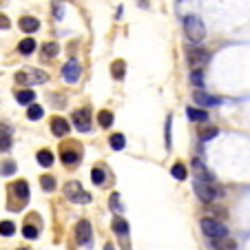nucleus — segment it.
<instances>
[{
  "label": "nucleus",
  "instance_id": "obj_1",
  "mask_svg": "<svg viewBox=\"0 0 250 250\" xmlns=\"http://www.w3.org/2000/svg\"><path fill=\"white\" fill-rule=\"evenodd\" d=\"M184 31L186 38L193 40V42H202L206 38V27H204L202 18L199 16H186L184 18Z\"/></svg>",
  "mask_w": 250,
  "mask_h": 250
},
{
  "label": "nucleus",
  "instance_id": "obj_2",
  "mask_svg": "<svg viewBox=\"0 0 250 250\" xmlns=\"http://www.w3.org/2000/svg\"><path fill=\"white\" fill-rule=\"evenodd\" d=\"M202 230H204V235L210 237L212 241L228 237V228L224 226L222 222H217V219H212V217H204L202 219Z\"/></svg>",
  "mask_w": 250,
  "mask_h": 250
},
{
  "label": "nucleus",
  "instance_id": "obj_3",
  "mask_svg": "<svg viewBox=\"0 0 250 250\" xmlns=\"http://www.w3.org/2000/svg\"><path fill=\"white\" fill-rule=\"evenodd\" d=\"M49 80V76L40 69H22L20 73H16V82L18 84H44Z\"/></svg>",
  "mask_w": 250,
  "mask_h": 250
},
{
  "label": "nucleus",
  "instance_id": "obj_4",
  "mask_svg": "<svg viewBox=\"0 0 250 250\" xmlns=\"http://www.w3.org/2000/svg\"><path fill=\"white\" fill-rule=\"evenodd\" d=\"M64 195L69 202H76V204H89L91 202V195L86 193V190H82V184L76 180L64 184Z\"/></svg>",
  "mask_w": 250,
  "mask_h": 250
},
{
  "label": "nucleus",
  "instance_id": "obj_5",
  "mask_svg": "<svg viewBox=\"0 0 250 250\" xmlns=\"http://www.w3.org/2000/svg\"><path fill=\"white\" fill-rule=\"evenodd\" d=\"M60 153H62V164L64 166H76L82 157V146L78 144V142H69V144L64 142L62 148H60Z\"/></svg>",
  "mask_w": 250,
  "mask_h": 250
},
{
  "label": "nucleus",
  "instance_id": "obj_6",
  "mask_svg": "<svg viewBox=\"0 0 250 250\" xmlns=\"http://www.w3.org/2000/svg\"><path fill=\"white\" fill-rule=\"evenodd\" d=\"M186 58H188V64L193 71H202L204 66L210 62V53L206 51V49H188V53H186Z\"/></svg>",
  "mask_w": 250,
  "mask_h": 250
},
{
  "label": "nucleus",
  "instance_id": "obj_7",
  "mask_svg": "<svg viewBox=\"0 0 250 250\" xmlns=\"http://www.w3.org/2000/svg\"><path fill=\"white\" fill-rule=\"evenodd\" d=\"M193 188H195V195H197V197L202 199L204 204H210L212 199L217 197V190H215V186H212L210 182H202V180H195Z\"/></svg>",
  "mask_w": 250,
  "mask_h": 250
},
{
  "label": "nucleus",
  "instance_id": "obj_8",
  "mask_svg": "<svg viewBox=\"0 0 250 250\" xmlns=\"http://www.w3.org/2000/svg\"><path fill=\"white\" fill-rule=\"evenodd\" d=\"M82 76V66L80 62L76 60V58H71L69 62H66L64 66H62V80L69 82V84H73V82H78Z\"/></svg>",
  "mask_w": 250,
  "mask_h": 250
},
{
  "label": "nucleus",
  "instance_id": "obj_9",
  "mask_svg": "<svg viewBox=\"0 0 250 250\" xmlns=\"http://www.w3.org/2000/svg\"><path fill=\"white\" fill-rule=\"evenodd\" d=\"M71 120H73V124H76L78 131L86 133L91 128V111H89V106L76 109V111H73V115H71Z\"/></svg>",
  "mask_w": 250,
  "mask_h": 250
},
{
  "label": "nucleus",
  "instance_id": "obj_10",
  "mask_svg": "<svg viewBox=\"0 0 250 250\" xmlns=\"http://www.w3.org/2000/svg\"><path fill=\"white\" fill-rule=\"evenodd\" d=\"M93 230H91V224L86 222V219H82V222H78V226H76V239H78V244H82V246H91L93 244Z\"/></svg>",
  "mask_w": 250,
  "mask_h": 250
},
{
  "label": "nucleus",
  "instance_id": "obj_11",
  "mask_svg": "<svg viewBox=\"0 0 250 250\" xmlns=\"http://www.w3.org/2000/svg\"><path fill=\"white\" fill-rule=\"evenodd\" d=\"M193 100H195V102H199L202 106H217V104H222V100H219L217 95L204 93V91H195V93H193Z\"/></svg>",
  "mask_w": 250,
  "mask_h": 250
},
{
  "label": "nucleus",
  "instance_id": "obj_12",
  "mask_svg": "<svg viewBox=\"0 0 250 250\" xmlns=\"http://www.w3.org/2000/svg\"><path fill=\"white\" fill-rule=\"evenodd\" d=\"M11 193L14 195H18V199H20V206H24V202L29 199V184L24 180H18L16 184H11Z\"/></svg>",
  "mask_w": 250,
  "mask_h": 250
},
{
  "label": "nucleus",
  "instance_id": "obj_13",
  "mask_svg": "<svg viewBox=\"0 0 250 250\" xmlns=\"http://www.w3.org/2000/svg\"><path fill=\"white\" fill-rule=\"evenodd\" d=\"M51 131L56 137H64L69 133V120L64 118H53L51 120Z\"/></svg>",
  "mask_w": 250,
  "mask_h": 250
},
{
  "label": "nucleus",
  "instance_id": "obj_14",
  "mask_svg": "<svg viewBox=\"0 0 250 250\" xmlns=\"http://www.w3.org/2000/svg\"><path fill=\"white\" fill-rule=\"evenodd\" d=\"M18 24H20V29H22L24 33H33V31H38L40 29V20L33 18V16H22Z\"/></svg>",
  "mask_w": 250,
  "mask_h": 250
},
{
  "label": "nucleus",
  "instance_id": "obj_15",
  "mask_svg": "<svg viewBox=\"0 0 250 250\" xmlns=\"http://www.w3.org/2000/svg\"><path fill=\"white\" fill-rule=\"evenodd\" d=\"M193 170H195V175H197V180H202V182H212V173L204 166V162L202 160H193Z\"/></svg>",
  "mask_w": 250,
  "mask_h": 250
},
{
  "label": "nucleus",
  "instance_id": "obj_16",
  "mask_svg": "<svg viewBox=\"0 0 250 250\" xmlns=\"http://www.w3.org/2000/svg\"><path fill=\"white\" fill-rule=\"evenodd\" d=\"M36 160H38V164L40 166H44V168H49V166L53 164V153L49 151V148H42V151H38V155H36Z\"/></svg>",
  "mask_w": 250,
  "mask_h": 250
},
{
  "label": "nucleus",
  "instance_id": "obj_17",
  "mask_svg": "<svg viewBox=\"0 0 250 250\" xmlns=\"http://www.w3.org/2000/svg\"><path fill=\"white\" fill-rule=\"evenodd\" d=\"M36 47H38V44H36V40H33V38H24V40H20V42H18V51L22 53V56L33 53V51H36Z\"/></svg>",
  "mask_w": 250,
  "mask_h": 250
},
{
  "label": "nucleus",
  "instance_id": "obj_18",
  "mask_svg": "<svg viewBox=\"0 0 250 250\" xmlns=\"http://www.w3.org/2000/svg\"><path fill=\"white\" fill-rule=\"evenodd\" d=\"M124 73H126V62H124V60H115L113 64H111V76H113L115 80H122Z\"/></svg>",
  "mask_w": 250,
  "mask_h": 250
},
{
  "label": "nucleus",
  "instance_id": "obj_19",
  "mask_svg": "<svg viewBox=\"0 0 250 250\" xmlns=\"http://www.w3.org/2000/svg\"><path fill=\"white\" fill-rule=\"evenodd\" d=\"M16 100H18L20 104H33L36 102V93H33L31 89H22V91H18V93H16Z\"/></svg>",
  "mask_w": 250,
  "mask_h": 250
},
{
  "label": "nucleus",
  "instance_id": "obj_20",
  "mask_svg": "<svg viewBox=\"0 0 250 250\" xmlns=\"http://www.w3.org/2000/svg\"><path fill=\"white\" fill-rule=\"evenodd\" d=\"M186 115H188V120H193V122H206V120H208L206 111L193 109V106H188V109H186Z\"/></svg>",
  "mask_w": 250,
  "mask_h": 250
},
{
  "label": "nucleus",
  "instance_id": "obj_21",
  "mask_svg": "<svg viewBox=\"0 0 250 250\" xmlns=\"http://www.w3.org/2000/svg\"><path fill=\"white\" fill-rule=\"evenodd\" d=\"M109 142H111V148H113V151H122V148L126 146V137H124L122 133H113Z\"/></svg>",
  "mask_w": 250,
  "mask_h": 250
},
{
  "label": "nucleus",
  "instance_id": "obj_22",
  "mask_svg": "<svg viewBox=\"0 0 250 250\" xmlns=\"http://www.w3.org/2000/svg\"><path fill=\"white\" fill-rule=\"evenodd\" d=\"M98 122L102 128H109L111 124H113V113L111 111H100L98 113Z\"/></svg>",
  "mask_w": 250,
  "mask_h": 250
},
{
  "label": "nucleus",
  "instance_id": "obj_23",
  "mask_svg": "<svg viewBox=\"0 0 250 250\" xmlns=\"http://www.w3.org/2000/svg\"><path fill=\"white\" fill-rule=\"evenodd\" d=\"M113 230H115V232H118V235H120V237H122V235H124V237H126V235H128V224H126V222H124V219H122V217H115V219H113Z\"/></svg>",
  "mask_w": 250,
  "mask_h": 250
},
{
  "label": "nucleus",
  "instance_id": "obj_24",
  "mask_svg": "<svg viewBox=\"0 0 250 250\" xmlns=\"http://www.w3.org/2000/svg\"><path fill=\"white\" fill-rule=\"evenodd\" d=\"M217 133H219V131H217V126H204V128H199L197 135L202 137L204 142H208V140H212V137L217 135Z\"/></svg>",
  "mask_w": 250,
  "mask_h": 250
},
{
  "label": "nucleus",
  "instance_id": "obj_25",
  "mask_svg": "<svg viewBox=\"0 0 250 250\" xmlns=\"http://www.w3.org/2000/svg\"><path fill=\"white\" fill-rule=\"evenodd\" d=\"M215 248L217 250H235V241L228 239V237H224V239H215Z\"/></svg>",
  "mask_w": 250,
  "mask_h": 250
},
{
  "label": "nucleus",
  "instance_id": "obj_26",
  "mask_svg": "<svg viewBox=\"0 0 250 250\" xmlns=\"http://www.w3.org/2000/svg\"><path fill=\"white\" fill-rule=\"evenodd\" d=\"M170 175H173L175 180H186V166L184 164H173V168H170Z\"/></svg>",
  "mask_w": 250,
  "mask_h": 250
},
{
  "label": "nucleus",
  "instance_id": "obj_27",
  "mask_svg": "<svg viewBox=\"0 0 250 250\" xmlns=\"http://www.w3.org/2000/svg\"><path fill=\"white\" fill-rule=\"evenodd\" d=\"M91 180H93L95 186H102L104 180H106V173H104L102 168H93V170H91Z\"/></svg>",
  "mask_w": 250,
  "mask_h": 250
},
{
  "label": "nucleus",
  "instance_id": "obj_28",
  "mask_svg": "<svg viewBox=\"0 0 250 250\" xmlns=\"http://www.w3.org/2000/svg\"><path fill=\"white\" fill-rule=\"evenodd\" d=\"M16 232V224L14 222H0V235L2 237H11Z\"/></svg>",
  "mask_w": 250,
  "mask_h": 250
},
{
  "label": "nucleus",
  "instance_id": "obj_29",
  "mask_svg": "<svg viewBox=\"0 0 250 250\" xmlns=\"http://www.w3.org/2000/svg\"><path fill=\"white\" fill-rule=\"evenodd\" d=\"M42 106H38V104H29V111H27V115H29V120H40L42 118Z\"/></svg>",
  "mask_w": 250,
  "mask_h": 250
},
{
  "label": "nucleus",
  "instance_id": "obj_30",
  "mask_svg": "<svg viewBox=\"0 0 250 250\" xmlns=\"http://www.w3.org/2000/svg\"><path fill=\"white\" fill-rule=\"evenodd\" d=\"M42 49H44V51H42V56H44V58H56V56H58V51H60V47H58L56 42H47Z\"/></svg>",
  "mask_w": 250,
  "mask_h": 250
},
{
  "label": "nucleus",
  "instance_id": "obj_31",
  "mask_svg": "<svg viewBox=\"0 0 250 250\" xmlns=\"http://www.w3.org/2000/svg\"><path fill=\"white\" fill-rule=\"evenodd\" d=\"M40 184H42V190H53L56 188V180H53L51 175H42V177H40Z\"/></svg>",
  "mask_w": 250,
  "mask_h": 250
},
{
  "label": "nucleus",
  "instance_id": "obj_32",
  "mask_svg": "<svg viewBox=\"0 0 250 250\" xmlns=\"http://www.w3.org/2000/svg\"><path fill=\"white\" fill-rule=\"evenodd\" d=\"M109 206H111V210H113V212H122V204H120V195H118V193L111 195Z\"/></svg>",
  "mask_w": 250,
  "mask_h": 250
},
{
  "label": "nucleus",
  "instance_id": "obj_33",
  "mask_svg": "<svg viewBox=\"0 0 250 250\" xmlns=\"http://www.w3.org/2000/svg\"><path fill=\"white\" fill-rule=\"evenodd\" d=\"M22 235L27 237V239H36V237H38V228L31 226V224H27V226L22 228Z\"/></svg>",
  "mask_w": 250,
  "mask_h": 250
},
{
  "label": "nucleus",
  "instance_id": "obj_34",
  "mask_svg": "<svg viewBox=\"0 0 250 250\" xmlns=\"http://www.w3.org/2000/svg\"><path fill=\"white\" fill-rule=\"evenodd\" d=\"M11 173H16V162H5L0 166V175H11Z\"/></svg>",
  "mask_w": 250,
  "mask_h": 250
},
{
  "label": "nucleus",
  "instance_id": "obj_35",
  "mask_svg": "<svg viewBox=\"0 0 250 250\" xmlns=\"http://www.w3.org/2000/svg\"><path fill=\"white\" fill-rule=\"evenodd\" d=\"M11 146V135H0V151H9Z\"/></svg>",
  "mask_w": 250,
  "mask_h": 250
},
{
  "label": "nucleus",
  "instance_id": "obj_36",
  "mask_svg": "<svg viewBox=\"0 0 250 250\" xmlns=\"http://www.w3.org/2000/svg\"><path fill=\"white\" fill-rule=\"evenodd\" d=\"M190 82H195V86H202V71H193L190 73Z\"/></svg>",
  "mask_w": 250,
  "mask_h": 250
},
{
  "label": "nucleus",
  "instance_id": "obj_37",
  "mask_svg": "<svg viewBox=\"0 0 250 250\" xmlns=\"http://www.w3.org/2000/svg\"><path fill=\"white\" fill-rule=\"evenodd\" d=\"M166 146H170V118L166 122Z\"/></svg>",
  "mask_w": 250,
  "mask_h": 250
},
{
  "label": "nucleus",
  "instance_id": "obj_38",
  "mask_svg": "<svg viewBox=\"0 0 250 250\" xmlns=\"http://www.w3.org/2000/svg\"><path fill=\"white\" fill-rule=\"evenodd\" d=\"M56 18H58V20H62V5H60V2L56 5Z\"/></svg>",
  "mask_w": 250,
  "mask_h": 250
},
{
  "label": "nucleus",
  "instance_id": "obj_39",
  "mask_svg": "<svg viewBox=\"0 0 250 250\" xmlns=\"http://www.w3.org/2000/svg\"><path fill=\"white\" fill-rule=\"evenodd\" d=\"M0 27H2V29H7V27H9V20H7L5 16H0Z\"/></svg>",
  "mask_w": 250,
  "mask_h": 250
},
{
  "label": "nucleus",
  "instance_id": "obj_40",
  "mask_svg": "<svg viewBox=\"0 0 250 250\" xmlns=\"http://www.w3.org/2000/svg\"><path fill=\"white\" fill-rule=\"evenodd\" d=\"M104 250H115L113 244H104Z\"/></svg>",
  "mask_w": 250,
  "mask_h": 250
},
{
  "label": "nucleus",
  "instance_id": "obj_41",
  "mask_svg": "<svg viewBox=\"0 0 250 250\" xmlns=\"http://www.w3.org/2000/svg\"><path fill=\"white\" fill-rule=\"evenodd\" d=\"M18 250H29V248H18Z\"/></svg>",
  "mask_w": 250,
  "mask_h": 250
}]
</instances>
